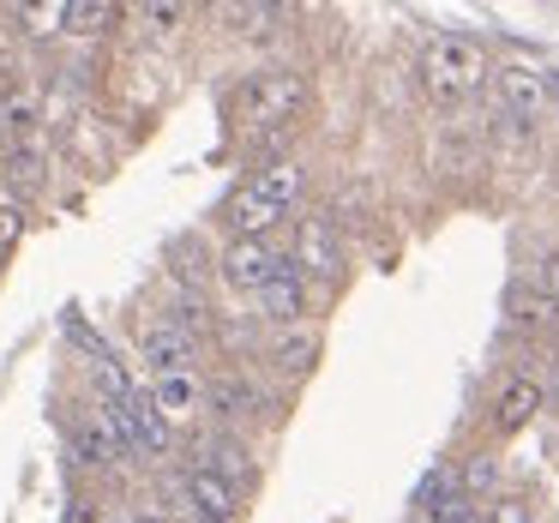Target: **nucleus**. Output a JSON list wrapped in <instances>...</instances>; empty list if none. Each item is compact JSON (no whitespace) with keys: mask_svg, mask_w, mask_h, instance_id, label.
I'll return each instance as SVG.
<instances>
[{"mask_svg":"<svg viewBox=\"0 0 559 523\" xmlns=\"http://www.w3.org/2000/svg\"><path fill=\"white\" fill-rule=\"evenodd\" d=\"M283 265H289V259L271 253L265 241H235L229 253H223V277H229L235 289H265V283L277 277Z\"/></svg>","mask_w":559,"mask_h":523,"instance_id":"0eeeda50","label":"nucleus"},{"mask_svg":"<svg viewBox=\"0 0 559 523\" xmlns=\"http://www.w3.org/2000/svg\"><path fill=\"white\" fill-rule=\"evenodd\" d=\"M259 307H265V319H283V325H289V319H301L307 289H301V265H295V259L265 283V289H259Z\"/></svg>","mask_w":559,"mask_h":523,"instance_id":"9b49d317","label":"nucleus"},{"mask_svg":"<svg viewBox=\"0 0 559 523\" xmlns=\"http://www.w3.org/2000/svg\"><path fill=\"white\" fill-rule=\"evenodd\" d=\"M307 109V79L277 67V73H253L241 91H235V121L247 133H283L295 127V115Z\"/></svg>","mask_w":559,"mask_h":523,"instance_id":"f03ea898","label":"nucleus"},{"mask_svg":"<svg viewBox=\"0 0 559 523\" xmlns=\"http://www.w3.org/2000/svg\"><path fill=\"white\" fill-rule=\"evenodd\" d=\"M542 397H547V385H535L530 373L506 379V391H499V403H493V427H499V433H518V427H530L535 409H542Z\"/></svg>","mask_w":559,"mask_h":523,"instance_id":"1a4fd4ad","label":"nucleus"},{"mask_svg":"<svg viewBox=\"0 0 559 523\" xmlns=\"http://www.w3.org/2000/svg\"><path fill=\"white\" fill-rule=\"evenodd\" d=\"M73 457L85 463V469H103V463L121 457V439H115V427L103 421V415H97V421H79L73 427Z\"/></svg>","mask_w":559,"mask_h":523,"instance_id":"f8f14e48","label":"nucleus"},{"mask_svg":"<svg viewBox=\"0 0 559 523\" xmlns=\"http://www.w3.org/2000/svg\"><path fill=\"white\" fill-rule=\"evenodd\" d=\"M181 494H187V506H193V511H205V518H217V523L235 518V482H223L217 469H193Z\"/></svg>","mask_w":559,"mask_h":523,"instance_id":"9d476101","label":"nucleus"},{"mask_svg":"<svg viewBox=\"0 0 559 523\" xmlns=\"http://www.w3.org/2000/svg\"><path fill=\"white\" fill-rule=\"evenodd\" d=\"M223 19H229V31H241V37H265L283 19V7H223Z\"/></svg>","mask_w":559,"mask_h":523,"instance_id":"a211bd4d","label":"nucleus"},{"mask_svg":"<svg viewBox=\"0 0 559 523\" xmlns=\"http://www.w3.org/2000/svg\"><path fill=\"white\" fill-rule=\"evenodd\" d=\"M307 187V169L301 163H271L265 175H253V181L241 187V193L229 199V229L235 241H259L265 229H277L283 217H289V205L301 199Z\"/></svg>","mask_w":559,"mask_h":523,"instance_id":"f257e3e1","label":"nucleus"},{"mask_svg":"<svg viewBox=\"0 0 559 523\" xmlns=\"http://www.w3.org/2000/svg\"><path fill=\"white\" fill-rule=\"evenodd\" d=\"M115 19H121V7H109V0H73L67 7V31H85V37H103Z\"/></svg>","mask_w":559,"mask_h":523,"instance_id":"dca6fc26","label":"nucleus"},{"mask_svg":"<svg viewBox=\"0 0 559 523\" xmlns=\"http://www.w3.org/2000/svg\"><path fill=\"white\" fill-rule=\"evenodd\" d=\"M139 349H145V367L157 379H169V373H193V337H187L175 319H157V325H145L139 331Z\"/></svg>","mask_w":559,"mask_h":523,"instance_id":"39448f33","label":"nucleus"},{"mask_svg":"<svg viewBox=\"0 0 559 523\" xmlns=\"http://www.w3.org/2000/svg\"><path fill=\"white\" fill-rule=\"evenodd\" d=\"M319 355V337L313 331H295V337H283L277 349H271V361H277V373H307Z\"/></svg>","mask_w":559,"mask_h":523,"instance_id":"f3484780","label":"nucleus"},{"mask_svg":"<svg viewBox=\"0 0 559 523\" xmlns=\"http://www.w3.org/2000/svg\"><path fill=\"white\" fill-rule=\"evenodd\" d=\"M481 487H493V457H475L469 469H463V494H481Z\"/></svg>","mask_w":559,"mask_h":523,"instance_id":"412c9836","label":"nucleus"},{"mask_svg":"<svg viewBox=\"0 0 559 523\" xmlns=\"http://www.w3.org/2000/svg\"><path fill=\"white\" fill-rule=\"evenodd\" d=\"M547 397H559V349L547 355Z\"/></svg>","mask_w":559,"mask_h":523,"instance_id":"393cba45","label":"nucleus"},{"mask_svg":"<svg viewBox=\"0 0 559 523\" xmlns=\"http://www.w3.org/2000/svg\"><path fill=\"white\" fill-rule=\"evenodd\" d=\"M7 181H13L19 187V193H31V187H37L43 181V151H13V163H7Z\"/></svg>","mask_w":559,"mask_h":523,"instance_id":"6ab92c4d","label":"nucleus"},{"mask_svg":"<svg viewBox=\"0 0 559 523\" xmlns=\"http://www.w3.org/2000/svg\"><path fill=\"white\" fill-rule=\"evenodd\" d=\"M67 523H91V511H85V506H73V511H67Z\"/></svg>","mask_w":559,"mask_h":523,"instance_id":"bb28decb","label":"nucleus"},{"mask_svg":"<svg viewBox=\"0 0 559 523\" xmlns=\"http://www.w3.org/2000/svg\"><path fill=\"white\" fill-rule=\"evenodd\" d=\"M493 85H499V103H506L511 121H535L547 109V97H559V73H542V67H523V61L499 67Z\"/></svg>","mask_w":559,"mask_h":523,"instance_id":"20e7f679","label":"nucleus"},{"mask_svg":"<svg viewBox=\"0 0 559 523\" xmlns=\"http://www.w3.org/2000/svg\"><path fill=\"white\" fill-rule=\"evenodd\" d=\"M481 79H487V49H481L475 37L445 31V37L427 43V55H421V85H427V97L457 103V97H469V91H481Z\"/></svg>","mask_w":559,"mask_h":523,"instance_id":"7ed1b4c3","label":"nucleus"},{"mask_svg":"<svg viewBox=\"0 0 559 523\" xmlns=\"http://www.w3.org/2000/svg\"><path fill=\"white\" fill-rule=\"evenodd\" d=\"M133 523H163V518H151V511H139V518Z\"/></svg>","mask_w":559,"mask_h":523,"instance_id":"cd10ccee","label":"nucleus"},{"mask_svg":"<svg viewBox=\"0 0 559 523\" xmlns=\"http://www.w3.org/2000/svg\"><path fill=\"white\" fill-rule=\"evenodd\" d=\"M181 523H217V518H205V511H193V506H187V511H181Z\"/></svg>","mask_w":559,"mask_h":523,"instance_id":"a878e982","label":"nucleus"},{"mask_svg":"<svg viewBox=\"0 0 559 523\" xmlns=\"http://www.w3.org/2000/svg\"><path fill=\"white\" fill-rule=\"evenodd\" d=\"M175 19H181V7H145V25L151 31H169Z\"/></svg>","mask_w":559,"mask_h":523,"instance_id":"5701e85b","label":"nucleus"},{"mask_svg":"<svg viewBox=\"0 0 559 523\" xmlns=\"http://www.w3.org/2000/svg\"><path fill=\"white\" fill-rule=\"evenodd\" d=\"M205 403L223 415V421H241V415H253V403H259V391L247 385V379H217V385L205 391Z\"/></svg>","mask_w":559,"mask_h":523,"instance_id":"ddd939ff","label":"nucleus"},{"mask_svg":"<svg viewBox=\"0 0 559 523\" xmlns=\"http://www.w3.org/2000/svg\"><path fill=\"white\" fill-rule=\"evenodd\" d=\"M487 523H535V511H530V499L511 494V499H499V506H493V518H487Z\"/></svg>","mask_w":559,"mask_h":523,"instance_id":"aec40b11","label":"nucleus"},{"mask_svg":"<svg viewBox=\"0 0 559 523\" xmlns=\"http://www.w3.org/2000/svg\"><path fill=\"white\" fill-rule=\"evenodd\" d=\"M554 313H559V301L542 295L535 283H518V289H511V319H518V325H547Z\"/></svg>","mask_w":559,"mask_h":523,"instance_id":"2eb2a0df","label":"nucleus"},{"mask_svg":"<svg viewBox=\"0 0 559 523\" xmlns=\"http://www.w3.org/2000/svg\"><path fill=\"white\" fill-rule=\"evenodd\" d=\"M421 523H427V518H421Z\"/></svg>","mask_w":559,"mask_h":523,"instance_id":"c85d7f7f","label":"nucleus"},{"mask_svg":"<svg viewBox=\"0 0 559 523\" xmlns=\"http://www.w3.org/2000/svg\"><path fill=\"white\" fill-rule=\"evenodd\" d=\"M295 265L313 271V277H337V271H343L337 229H331L325 217H301V229H295Z\"/></svg>","mask_w":559,"mask_h":523,"instance_id":"423d86ee","label":"nucleus"},{"mask_svg":"<svg viewBox=\"0 0 559 523\" xmlns=\"http://www.w3.org/2000/svg\"><path fill=\"white\" fill-rule=\"evenodd\" d=\"M19 241V211H0V253Z\"/></svg>","mask_w":559,"mask_h":523,"instance_id":"b1692460","label":"nucleus"},{"mask_svg":"<svg viewBox=\"0 0 559 523\" xmlns=\"http://www.w3.org/2000/svg\"><path fill=\"white\" fill-rule=\"evenodd\" d=\"M241 469H247V457H241L235 445H223V451H217V475L229 482V475H241Z\"/></svg>","mask_w":559,"mask_h":523,"instance_id":"4be33fe9","label":"nucleus"},{"mask_svg":"<svg viewBox=\"0 0 559 523\" xmlns=\"http://www.w3.org/2000/svg\"><path fill=\"white\" fill-rule=\"evenodd\" d=\"M151 397H157L163 415H193V403L205 397V391H199L193 373H169V379H157V391H151Z\"/></svg>","mask_w":559,"mask_h":523,"instance_id":"4468645a","label":"nucleus"},{"mask_svg":"<svg viewBox=\"0 0 559 523\" xmlns=\"http://www.w3.org/2000/svg\"><path fill=\"white\" fill-rule=\"evenodd\" d=\"M37 121H43V97H37L31 85L0 91V145L25 151V139L37 133Z\"/></svg>","mask_w":559,"mask_h":523,"instance_id":"6e6552de","label":"nucleus"}]
</instances>
